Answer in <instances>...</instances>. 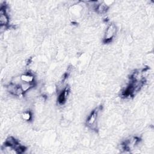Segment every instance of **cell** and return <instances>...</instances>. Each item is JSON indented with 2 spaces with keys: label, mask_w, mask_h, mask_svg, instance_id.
Listing matches in <instances>:
<instances>
[{
  "label": "cell",
  "mask_w": 154,
  "mask_h": 154,
  "mask_svg": "<svg viewBox=\"0 0 154 154\" xmlns=\"http://www.w3.org/2000/svg\"><path fill=\"white\" fill-rule=\"evenodd\" d=\"M117 32V28L115 24L110 23L106 28L104 36H103V40L105 43L110 42L113 38L115 37Z\"/></svg>",
  "instance_id": "obj_1"
},
{
  "label": "cell",
  "mask_w": 154,
  "mask_h": 154,
  "mask_svg": "<svg viewBox=\"0 0 154 154\" xmlns=\"http://www.w3.org/2000/svg\"><path fill=\"white\" fill-rule=\"evenodd\" d=\"M98 112H99V109L98 108L95 109L90 113V114L88 117V119L87 120V125L88 126L90 127L91 128H93L94 126L96 124L97 116H98Z\"/></svg>",
  "instance_id": "obj_2"
},
{
  "label": "cell",
  "mask_w": 154,
  "mask_h": 154,
  "mask_svg": "<svg viewBox=\"0 0 154 154\" xmlns=\"http://www.w3.org/2000/svg\"><path fill=\"white\" fill-rule=\"evenodd\" d=\"M20 78L22 82H34V76L30 72L22 74Z\"/></svg>",
  "instance_id": "obj_3"
},
{
  "label": "cell",
  "mask_w": 154,
  "mask_h": 154,
  "mask_svg": "<svg viewBox=\"0 0 154 154\" xmlns=\"http://www.w3.org/2000/svg\"><path fill=\"white\" fill-rule=\"evenodd\" d=\"M20 87L22 88V91L24 93L28 92L30 90L32 89L35 87V82H22L20 84Z\"/></svg>",
  "instance_id": "obj_4"
},
{
  "label": "cell",
  "mask_w": 154,
  "mask_h": 154,
  "mask_svg": "<svg viewBox=\"0 0 154 154\" xmlns=\"http://www.w3.org/2000/svg\"><path fill=\"white\" fill-rule=\"evenodd\" d=\"M108 8V7L104 2H101L100 4H98L95 7L96 11L99 14H103V13H105L107 11Z\"/></svg>",
  "instance_id": "obj_5"
},
{
  "label": "cell",
  "mask_w": 154,
  "mask_h": 154,
  "mask_svg": "<svg viewBox=\"0 0 154 154\" xmlns=\"http://www.w3.org/2000/svg\"><path fill=\"white\" fill-rule=\"evenodd\" d=\"M32 115L30 111H25L21 114V118L25 122H29L32 119Z\"/></svg>",
  "instance_id": "obj_6"
}]
</instances>
